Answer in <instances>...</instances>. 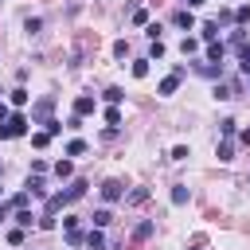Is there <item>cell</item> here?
<instances>
[{
	"mask_svg": "<svg viewBox=\"0 0 250 250\" xmlns=\"http://www.w3.org/2000/svg\"><path fill=\"white\" fill-rule=\"evenodd\" d=\"M27 195H43V180L39 176H27Z\"/></svg>",
	"mask_w": 250,
	"mask_h": 250,
	"instance_id": "cell-13",
	"label": "cell"
},
{
	"mask_svg": "<svg viewBox=\"0 0 250 250\" xmlns=\"http://www.w3.org/2000/svg\"><path fill=\"white\" fill-rule=\"evenodd\" d=\"M8 117H12V109H8V105H4V102H0V125H4V121H8Z\"/></svg>",
	"mask_w": 250,
	"mask_h": 250,
	"instance_id": "cell-33",
	"label": "cell"
},
{
	"mask_svg": "<svg viewBox=\"0 0 250 250\" xmlns=\"http://www.w3.org/2000/svg\"><path fill=\"white\" fill-rule=\"evenodd\" d=\"M230 152H234V145H230V137H223V145H219V160H230Z\"/></svg>",
	"mask_w": 250,
	"mask_h": 250,
	"instance_id": "cell-16",
	"label": "cell"
},
{
	"mask_svg": "<svg viewBox=\"0 0 250 250\" xmlns=\"http://www.w3.org/2000/svg\"><path fill=\"white\" fill-rule=\"evenodd\" d=\"M172 203H176V207H184V203H188V188H184V184H176V188H172Z\"/></svg>",
	"mask_w": 250,
	"mask_h": 250,
	"instance_id": "cell-9",
	"label": "cell"
},
{
	"mask_svg": "<svg viewBox=\"0 0 250 250\" xmlns=\"http://www.w3.org/2000/svg\"><path fill=\"white\" fill-rule=\"evenodd\" d=\"M223 43H207V62H223Z\"/></svg>",
	"mask_w": 250,
	"mask_h": 250,
	"instance_id": "cell-6",
	"label": "cell"
},
{
	"mask_svg": "<svg viewBox=\"0 0 250 250\" xmlns=\"http://www.w3.org/2000/svg\"><path fill=\"white\" fill-rule=\"evenodd\" d=\"M4 219H8V203H0V223H4Z\"/></svg>",
	"mask_w": 250,
	"mask_h": 250,
	"instance_id": "cell-36",
	"label": "cell"
},
{
	"mask_svg": "<svg viewBox=\"0 0 250 250\" xmlns=\"http://www.w3.org/2000/svg\"><path fill=\"white\" fill-rule=\"evenodd\" d=\"M230 43H234V47L242 51V47H246V31H234V35H230Z\"/></svg>",
	"mask_w": 250,
	"mask_h": 250,
	"instance_id": "cell-30",
	"label": "cell"
},
{
	"mask_svg": "<svg viewBox=\"0 0 250 250\" xmlns=\"http://www.w3.org/2000/svg\"><path fill=\"white\" fill-rule=\"evenodd\" d=\"M47 141H51V133H47V129H43V133H31V145H35V148H43Z\"/></svg>",
	"mask_w": 250,
	"mask_h": 250,
	"instance_id": "cell-22",
	"label": "cell"
},
{
	"mask_svg": "<svg viewBox=\"0 0 250 250\" xmlns=\"http://www.w3.org/2000/svg\"><path fill=\"white\" fill-rule=\"evenodd\" d=\"M199 35H203L207 43H215V35H219V20H215V23H203V27H199Z\"/></svg>",
	"mask_w": 250,
	"mask_h": 250,
	"instance_id": "cell-8",
	"label": "cell"
},
{
	"mask_svg": "<svg viewBox=\"0 0 250 250\" xmlns=\"http://www.w3.org/2000/svg\"><path fill=\"white\" fill-rule=\"evenodd\" d=\"M16 223H20V227H31V211L20 207V211H16Z\"/></svg>",
	"mask_w": 250,
	"mask_h": 250,
	"instance_id": "cell-23",
	"label": "cell"
},
{
	"mask_svg": "<svg viewBox=\"0 0 250 250\" xmlns=\"http://www.w3.org/2000/svg\"><path fill=\"white\" fill-rule=\"evenodd\" d=\"M133 23H137V27H141V23H148V12H145V8H137V12H133Z\"/></svg>",
	"mask_w": 250,
	"mask_h": 250,
	"instance_id": "cell-28",
	"label": "cell"
},
{
	"mask_svg": "<svg viewBox=\"0 0 250 250\" xmlns=\"http://www.w3.org/2000/svg\"><path fill=\"white\" fill-rule=\"evenodd\" d=\"M8 242H12V246H20V242H23V227H16V230H8Z\"/></svg>",
	"mask_w": 250,
	"mask_h": 250,
	"instance_id": "cell-27",
	"label": "cell"
},
{
	"mask_svg": "<svg viewBox=\"0 0 250 250\" xmlns=\"http://www.w3.org/2000/svg\"><path fill=\"white\" fill-rule=\"evenodd\" d=\"M121 195H125V188H121V180H105V184H102V199H105V203H117Z\"/></svg>",
	"mask_w": 250,
	"mask_h": 250,
	"instance_id": "cell-3",
	"label": "cell"
},
{
	"mask_svg": "<svg viewBox=\"0 0 250 250\" xmlns=\"http://www.w3.org/2000/svg\"><path fill=\"white\" fill-rule=\"evenodd\" d=\"M86 250H105V238H102L98 230H90V234H86Z\"/></svg>",
	"mask_w": 250,
	"mask_h": 250,
	"instance_id": "cell-7",
	"label": "cell"
},
{
	"mask_svg": "<svg viewBox=\"0 0 250 250\" xmlns=\"http://www.w3.org/2000/svg\"><path fill=\"white\" fill-rule=\"evenodd\" d=\"M234 20H238V23H246V20H250V4H242V8L234 12Z\"/></svg>",
	"mask_w": 250,
	"mask_h": 250,
	"instance_id": "cell-29",
	"label": "cell"
},
{
	"mask_svg": "<svg viewBox=\"0 0 250 250\" xmlns=\"http://www.w3.org/2000/svg\"><path fill=\"white\" fill-rule=\"evenodd\" d=\"M176 27H184V31H191V27H195V16H191V8H180V12H176Z\"/></svg>",
	"mask_w": 250,
	"mask_h": 250,
	"instance_id": "cell-4",
	"label": "cell"
},
{
	"mask_svg": "<svg viewBox=\"0 0 250 250\" xmlns=\"http://www.w3.org/2000/svg\"><path fill=\"white\" fill-rule=\"evenodd\" d=\"M238 141H242V145H250V129H242V133H238Z\"/></svg>",
	"mask_w": 250,
	"mask_h": 250,
	"instance_id": "cell-34",
	"label": "cell"
},
{
	"mask_svg": "<svg viewBox=\"0 0 250 250\" xmlns=\"http://www.w3.org/2000/svg\"><path fill=\"white\" fill-rule=\"evenodd\" d=\"M66 242H70V246H82V242H86V234L74 227V230H66Z\"/></svg>",
	"mask_w": 250,
	"mask_h": 250,
	"instance_id": "cell-18",
	"label": "cell"
},
{
	"mask_svg": "<svg viewBox=\"0 0 250 250\" xmlns=\"http://www.w3.org/2000/svg\"><path fill=\"white\" fill-rule=\"evenodd\" d=\"M43 125H47V133H51V137H59V133H62V121H51V117H47Z\"/></svg>",
	"mask_w": 250,
	"mask_h": 250,
	"instance_id": "cell-24",
	"label": "cell"
},
{
	"mask_svg": "<svg viewBox=\"0 0 250 250\" xmlns=\"http://www.w3.org/2000/svg\"><path fill=\"white\" fill-rule=\"evenodd\" d=\"M27 98H31V94H27L23 86H20V90H12V105H16V109H20V105H27Z\"/></svg>",
	"mask_w": 250,
	"mask_h": 250,
	"instance_id": "cell-12",
	"label": "cell"
},
{
	"mask_svg": "<svg viewBox=\"0 0 250 250\" xmlns=\"http://www.w3.org/2000/svg\"><path fill=\"white\" fill-rule=\"evenodd\" d=\"M180 51H184V55H195V51H199V39H184Z\"/></svg>",
	"mask_w": 250,
	"mask_h": 250,
	"instance_id": "cell-19",
	"label": "cell"
},
{
	"mask_svg": "<svg viewBox=\"0 0 250 250\" xmlns=\"http://www.w3.org/2000/svg\"><path fill=\"white\" fill-rule=\"evenodd\" d=\"M105 121H109V125H121V109L109 105V109H105Z\"/></svg>",
	"mask_w": 250,
	"mask_h": 250,
	"instance_id": "cell-20",
	"label": "cell"
},
{
	"mask_svg": "<svg viewBox=\"0 0 250 250\" xmlns=\"http://www.w3.org/2000/svg\"><path fill=\"white\" fill-rule=\"evenodd\" d=\"M238 66H242V74H250V47H242V62Z\"/></svg>",
	"mask_w": 250,
	"mask_h": 250,
	"instance_id": "cell-32",
	"label": "cell"
},
{
	"mask_svg": "<svg viewBox=\"0 0 250 250\" xmlns=\"http://www.w3.org/2000/svg\"><path fill=\"white\" fill-rule=\"evenodd\" d=\"M82 113H94V98H90V94L74 98V117H82Z\"/></svg>",
	"mask_w": 250,
	"mask_h": 250,
	"instance_id": "cell-5",
	"label": "cell"
},
{
	"mask_svg": "<svg viewBox=\"0 0 250 250\" xmlns=\"http://www.w3.org/2000/svg\"><path fill=\"white\" fill-rule=\"evenodd\" d=\"M188 156H191L188 145H176V148H172V160H188Z\"/></svg>",
	"mask_w": 250,
	"mask_h": 250,
	"instance_id": "cell-25",
	"label": "cell"
},
{
	"mask_svg": "<svg viewBox=\"0 0 250 250\" xmlns=\"http://www.w3.org/2000/svg\"><path fill=\"white\" fill-rule=\"evenodd\" d=\"M145 199H148V188H137V191L129 195V203H145Z\"/></svg>",
	"mask_w": 250,
	"mask_h": 250,
	"instance_id": "cell-26",
	"label": "cell"
},
{
	"mask_svg": "<svg viewBox=\"0 0 250 250\" xmlns=\"http://www.w3.org/2000/svg\"><path fill=\"white\" fill-rule=\"evenodd\" d=\"M113 223V215H109V207H102V211H94V227H109Z\"/></svg>",
	"mask_w": 250,
	"mask_h": 250,
	"instance_id": "cell-10",
	"label": "cell"
},
{
	"mask_svg": "<svg viewBox=\"0 0 250 250\" xmlns=\"http://www.w3.org/2000/svg\"><path fill=\"white\" fill-rule=\"evenodd\" d=\"M51 109H55V98H51V94H47V98H39V102H35V109H31V125H35V121H47V117H51Z\"/></svg>",
	"mask_w": 250,
	"mask_h": 250,
	"instance_id": "cell-2",
	"label": "cell"
},
{
	"mask_svg": "<svg viewBox=\"0 0 250 250\" xmlns=\"http://www.w3.org/2000/svg\"><path fill=\"white\" fill-rule=\"evenodd\" d=\"M70 172H74V168H70V160H59V164H55V176H59V180H66Z\"/></svg>",
	"mask_w": 250,
	"mask_h": 250,
	"instance_id": "cell-17",
	"label": "cell"
},
{
	"mask_svg": "<svg viewBox=\"0 0 250 250\" xmlns=\"http://www.w3.org/2000/svg\"><path fill=\"white\" fill-rule=\"evenodd\" d=\"M27 133V117H20V113H12L4 125H0V141H12V137H23Z\"/></svg>",
	"mask_w": 250,
	"mask_h": 250,
	"instance_id": "cell-1",
	"label": "cell"
},
{
	"mask_svg": "<svg viewBox=\"0 0 250 250\" xmlns=\"http://www.w3.org/2000/svg\"><path fill=\"white\" fill-rule=\"evenodd\" d=\"M82 152H86V141H70L66 145V156H82Z\"/></svg>",
	"mask_w": 250,
	"mask_h": 250,
	"instance_id": "cell-15",
	"label": "cell"
},
{
	"mask_svg": "<svg viewBox=\"0 0 250 250\" xmlns=\"http://www.w3.org/2000/svg\"><path fill=\"white\" fill-rule=\"evenodd\" d=\"M199 4H207V0H184V8H199Z\"/></svg>",
	"mask_w": 250,
	"mask_h": 250,
	"instance_id": "cell-35",
	"label": "cell"
},
{
	"mask_svg": "<svg viewBox=\"0 0 250 250\" xmlns=\"http://www.w3.org/2000/svg\"><path fill=\"white\" fill-rule=\"evenodd\" d=\"M102 98H105V102H109V105H117V102H121V98H125V94H121V86H109V90H105V94H102Z\"/></svg>",
	"mask_w": 250,
	"mask_h": 250,
	"instance_id": "cell-11",
	"label": "cell"
},
{
	"mask_svg": "<svg viewBox=\"0 0 250 250\" xmlns=\"http://www.w3.org/2000/svg\"><path fill=\"white\" fill-rule=\"evenodd\" d=\"M219 133L230 137V133H234V117H223V121H219Z\"/></svg>",
	"mask_w": 250,
	"mask_h": 250,
	"instance_id": "cell-21",
	"label": "cell"
},
{
	"mask_svg": "<svg viewBox=\"0 0 250 250\" xmlns=\"http://www.w3.org/2000/svg\"><path fill=\"white\" fill-rule=\"evenodd\" d=\"M215 98H234V86H215Z\"/></svg>",
	"mask_w": 250,
	"mask_h": 250,
	"instance_id": "cell-31",
	"label": "cell"
},
{
	"mask_svg": "<svg viewBox=\"0 0 250 250\" xmlns=\"http://www.w3.org/2000/svg\"><path fill=\"white\" fill-rule=\"evenodd\" d=\"M145 74H148V59H137L133 62V78H145Z\"/></svg>",
	"mask_w": 250,
	"mask_h": 250,
	"instance_id": "cell-14",
	"label": "cell"
},
{
	"mask_svg": "<svg viewBox=\"0 0 250 250\" xmlns=\"http://www.w3.org/2000/svg\"><path fill=\"white\" fill-rule=\"evenodd\" d=\"M246 78H250V74H246Z\"/></svg>",
	"mask_w": 250,
	"mask_h": 250,
	"instance_id": "cell-37",
	"label": "cell"
}]
</instances>
